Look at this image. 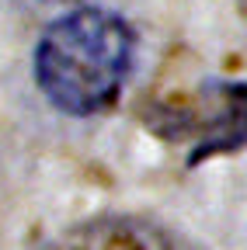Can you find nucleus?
<instances>
[{"label": "nucleus", "mask_w": 247, "mask_h": 250, "mask_svg": "<svg viewBox=\"0 0 247 250\" xmlns=\"http://www.w3.org/2000/svg\"><path fill=\"white\" fill-rule=\"evenodd\" d=\"M136 66V31L108 7L59 14L35 42L32 77L42 98L63 115L90 118L108 111Z\"/></svg>", "instance_id": "obj_1"}]
</instances>
